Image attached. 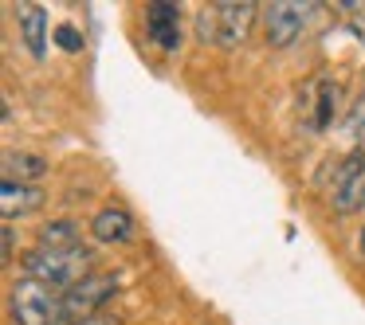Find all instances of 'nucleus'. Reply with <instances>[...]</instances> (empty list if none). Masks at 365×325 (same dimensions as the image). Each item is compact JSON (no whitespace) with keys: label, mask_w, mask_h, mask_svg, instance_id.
<instances>
[{"label":"nucleus","mask_w":365,"mask_h":325,"mask_svg":"<svg viewBox=\"0 0 365 325\" xmlns=\"http://www.w3.org/2000/svg\"><path fill=\"white\" fill-rule=\"evenodd\" d=\"M20 275L43 282L48 290L63 294L71 286H79L83 278L95 275V255L91 247H67V251H48V247H32V251L20 259Z\"/></svg>","instance_id":"f257e3e1"},{"label":"nucleus","mask_w":365,"mask_h":325,"mask_svg":"<svg viewBox=\"0 0 365 325\" xmlns=\"http://www.w3.org/2000/svg\"><path fill=\"white\" fill-rule=\"evenodd\" d=\"M255 16H263V4H252V0H220V4H208V12L200 16V36H205V43L212 40L216 48L232 51L247 40Z\"/></svg>","instance_id":"f03ea898"},{"label":"nucleus","mask_w":365,"mask_h":325,"mask_svg":"<svg viewBox=\"0 0 365 325\" xmlns=\"http://www.w3.org/2000/svg\"><path fill=\"white\" fill-rule=\"evenodd\" d=\"M9 317L12 325H63L59 294L48 290L43 282H32V278L20 275L9 286Z\"/></svg>","instance_id":"7ed1b4c3"},{"label":"nucleus","mask_w":365,"mask_h":325,"mask_svg":"<svg viewBox=\"0 0 365 325\" xmlns=\"http://www.w3.org/2000/svg\"><path fill=\"white\" fill-rule=\"evenodd\" d=\"M118 275H106V270H95L91 278H83L79 286L59 294V314H63V325H75L83 317L106 314L114 298H118Z\"/></svg>","instance_id":"20e7f679"},{"label":"nucleus","mask_w":365,"mask_h":325,"mask_svg":"<svg viewBox=\"0 0 365 325\" xmlns=\"http://www.w3.org/2000/svg\"><path fill=\"white\" fill-rule=\"evenodd\" d=\"M330 208L338 215H354L357 208L365 204V149H349L341 157L338 173H334V184H330Z\"/></svg>","instance_id":"39448f33"},{"label":"nucleus","mask_w":365,"mask_h":325,"mask_svg":"<svg viewBox=\"0 0 365 325\" xmlns=\"http://www.w3.org/2000/svg\"><path fill=\"white\" fill-rule=\"evenodd\" d=\"M314 4H299V0H271V4H263V40H267V48H291L294 40L302 36V28H307V16Z\"/></svg>","instance_id":"423d86ee"},{"label":"nucleus","mask_w":365,"mask_h":325,"mask_svg":"<svg viewBox=\"0 0 365 325\" xmlns=\"http://www.w3.org/2000/svg\"><path fill=\"white\" fill-rule=\"evenodd\" d=\"M91 235L106 247H126V243H134V235H138V220L130 215V208L110 204L91 220Z\"/></svg>","instance_id":"0eeeda50"},{"label":"nucleus","mask_w":365,"mask_h":325,"mask_svg":"<svg viewBox=\"0 0 365 325\" xmlns=\"http://www.w3.org/2000/svg\"><path fill=\"white\" fill-rule=\"evenodd\" d=\"M145 32L161 51H177L181 48V9L165 4V0L145 4Z\"/></svg>","instance_id":"6e6552de"},{"label":"nucleus","mask_w":365,"mask_h":325,"mask_svg":"<svg viewBox=\"0 0 365 325\" xmlns=\"http://www.w3.org/2000/svg\"><path fill=\"white\" fill-rule=\"evenodd\" d=\"M48 192L40 184H20V181H4L0 184V208H4V223L20 220V215H32L36 208H43Z\"/></svg>","instance_id":"1a4fd4ad"},{"label":"nucleus","mask_w":365,"mask_h":325,"mask_svg":"<svg viewBox=\"0 0 365 325\" xmlns=\"http://www.w3.org/2000/svg\"><path fill=\"white\" fill-rule=\"evenodd\" d=\"M20 40H24V48L36 59H43V51H48V12L40 4H24L20 9Z\"/></svg>","instance_id":"9d476101"},{"label":"nucleus","mask_w":365,"mask_h":325,"mask_svg":"<svg viewBox=\"0 0 365 325\" xmlns=\"http://www.w3.org/2000/svg\"><path fill=\"white\" fill-rule=\"evenodd\" d=\"M48 173V161L40 153H4V181H20V184H36L40 176Z\"/></svg>","instance_id":"9b49d317"},{"label":"nucleus","mask_w":365,"mask_h":325,"mask_svg":"<svg viewBox=\"0 0 365 325\" xmlns=\"http://www.w3.org/2000/svg\"><path fill=\"white\" fill-rule=\"evenodd\" d=\"M83 231L75 220H48L36 235V247H48V251H67V247H79Z\"/></svg>","instance_id":"f8f14e48"},{"label":"nucleus","mask_w":365,"mask_h":325,"mask_svg":"<svg viewBox=\"0 0 365 325\" xmlns=\"http://www.w3.org/2000/svg\"><path fill=\"white\" fill-rule=\"evenodd\" d=\"M338 98H341L338 82H322V95H318V122H314V129H326V126H330L334 110H338Z\"/></svg>","instance_id":"ddd939ff"},{"label":"nucleus","mask_w":365,"mask_h":325,"mask_svg":"<svg viewBox=\"0 0 365 325\" xmlns=\"http://www.w3.org/2000/svg\"><path fill=\"white\" fill-rule=\"evenodd\" d=\"M56 43H59L63 51H83L79 28H75V24H59V28H56Z\"/></svg>","instance_id":"4468645a"},{"label":"nucleus","mask_w":365,"mask_h":325,"mask_svg":"<svg viewBox=\"0 0 365 325\" xmlns=\"http://www.w3.org/2000/svg\"><path fill=\"white\" fill-rule=\"evenodd\" d=\"M75 325H122V317L118 314H95V317H83Z\"/></svg>","instance_id":"2eb2a0df"},{"label":"nucleus","mask_w":365,"mask_h":325,"mask_svg":"<svg viewBox=\"0 0 365 325\" xmlns=\"http://www.w3.org/2000/svg\"><path fill=\"white\" fill-rule=\"evenodd\" d=\"M12 259H16V231L4 223V262H12Z\"/></svg>","instance_id":"dca6fc26"},{"label":"nucleus","mask_w":365,"mask_h":325,"mask_svg":"<svg viewBox=\"0 0 365 325\" xmlns=\"http://www.w3.org/2000/svg\"><path fill=\"white\" fill-rule=\"evenodd\" d=\"M357 255H361V262H365V228L357 231Z\"/></svg>","instance_id":"f3484780"}]
</instances>
